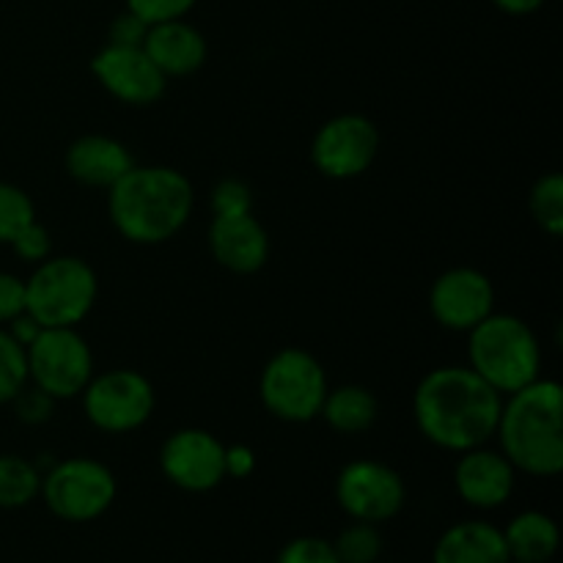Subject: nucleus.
I'll list each match as a JSON object with an SVG mask.
<instances>
[{"mask_svg": "<svg viewBox=\"0 0 563 563\" xmlns=\"http://www.w3.org/2000/svg\"><path fill=\"white\" fill-rule=\"evenodd\" d=\"M500 407L504 396L471 366L432 368L412 394L418 432L451 454L487 445L498 429Z\"/></svg>", "mask_w": 563, "mask_h": 563, "instance_id": "obj_1", "label": "nucleus"}, {"mask_svg": "<svg viewBox=\"0 0 563 563\" xmlns=\"http://www.w3.org/2000/svg\"><path fill=\"white\" fill-rule=\"evenodd\" d=\"M196 203L192 181L168 165H132L108 190L113 229L132 245H163L187 225Z\"/></svg>", "mask_w": 563, "mask_h": 563, "instance_id": "obj_2", "label": "nucleus"}, {"mask_svg": "<svg viewBox=\"0 0 563 563\" xmlns=\"http://www.w3.org/2000/svg\"><path fill=\"white\" fill-rule=\"evenodd\" d=\"M495 438L517 473L553 478L563 471V388L548 377L504 396Z\"/></svg>", "mask_w": 563, "mask_h": 563, "instance_id": "obj_3", "label": "nucleus"}, {"mask_svg": "<svg viewBox=\"0 0 563 563\" xmlns=\"http://www.w3.org/2000/svg\"><path fill=\"white\" fill-rule=\"evenodd\" d=\"M467 366L500 396L542 377V346L526 319L493 311L467 330Z\"/></svg>", "mask_w": 563, "mask_h": 563, "instance_id": "obj_4", "label": "nucleus"}, {"mask_svg": "<svg viewBox=\"0 0 563 563\" xmlns=\"http://www.w3.org/2000/svg\"><path fill=\"white\" fill-rule=\"evenodd\" d=\"M99 297V278L80 256H49L25 280V311L42 328H77Z\"/></svg>", "mask_w": 563, "mask_h": 563, "instance_id": "obj_5", "label": "nucleus"}, {"mask_svg": "<svg viewBox=\"0 0 563 563\" xmlns=\"http://www.w3.org/2000/svg\"><path fill=\"white\" fill-rule=\"evenodd\" d=\"M119 495L113 471L93 456H66L55 460L42 473L38 498L64 522H93L113 506Z\"/></svg>", "mask_w": 563, "mask_h": 563, "instance_id": "obj_6", "label": "nucleus"}, {"mask_svg": "<svg viewBox=\"0 0 563 563\" xmlns=\"http://www.w3.org/2000/svg\"><path fill=\"white\" fill-rule=\"evenodd\" d=\"M328 388L322 363L300 346L275 352L258 379L262 405L269 416L286 423H308L319 418Z\"/></svg>", "mask_w": 563, "mask_h": 563, "instance_id": "obj_7", "label": "nucleus"}, {"mask_svg": "<svg viewBox=\"0 0 563 563\" xmlns=\"http://www.w3.org/2000/svg\"><path fill=\"white\" fill-rule=\"evenodd\" d=\"M82 412L99 432L126 434L152 418L157 396L146 374L135 368H108L93 374L82 390Z\"/></svg>", "mask_w": 563, "mask_h": 563, "instance_id": "obj_8", "label": "nucleus"}, {"mask_svg": "<svg viewBox=\"0 0 563 563\" xmlns=\"http://www.w3.org/2000/svg\"><path fill=\"white\" fill-rule=\"evenodd\" d=\"M27 379L55 401L75 399L93 377V352L77 328H44L27 346Z\"/></svg>", "mask_w": 563, "mask_h": 563, "instance_id": "obj_9", "label": "nucleus"}, {"mask_svg": "<svg viewBox=\"0 0 563 563\" xmlns=\"http://www.w3.org/2000/svg\"><path fill=\"white\" fill-rule=\"evenodd\" d=\"M335 504L350 520L383 526L405 509L407 484L401 473L385 462L355 460L335 476Z\"/></svg>", "mask_w": 563, "mask_h": 563, "instance_id": "obj_10", "label": "nucleus"}, {"mask_svg": "<svg viewBox=\"0 0 563 563\" xmlns=\"http://www.w3.org/2000/svg\"><path fill=\"white\" fill-rule=\"evenodd\" d=\"M379 154V130L361 113H341L324 121L311 141V163L335 181L357 179Z\"/></svg>", "mask_w": 563, "mask_h": 563, "instance_id": "obj_11", "label": "nucleus"}, {"mask_svg": "<svg viewBox=\"0 0 563 563\" xmlns=\"http://www.w3.org/2000/svg\"><path fill=\"white\" fill-rule=\"evenodd\" d=\"M159 471L185 493H212L225 482V445L207 429H176L159 449Z\"/></svg>", "mask_w": 563, "mask_h": 563, "instance_id": "obj_12", "label": "nucleus"}, {"mask_svg": "<svg viewBox=\"0 0 563 563\" xmlns=\"http://www.w3.org/2000/svg\"><path fill=\"white\" fill-rule=\"evenodd\" d=\"M91 71L110 97L132 108H148L159 102L168 88V77L154 66L143 47L104 44L91 58Z\"/></svg>", "mask_w": 563, "mask_h": 563, "instance_id": "obj_13", "label": "nucleus"}, {"mask_svg": "<svg viewBox=\"0 0 563 563\" xmlns=\"http://www.w3.org/2000/svg\"><path fill=\"white\" fill-rule=\"evenodd\" d=\"M434 322L454 333H467L495 311V286L482 269L451 267L429 289Z\"/></svg>", "mask_w": 563, "mask_h": 563, "instance_id": "obj_14", "label": "nucleus"}, {"mask_svg": "<svg viewBox=\"0 0 563 563\" xmlns=\"http://www.w3.org/2000/svg\"><path fill=\"white\" fill-rule=\"evenodd\" d=\"M517 487V471L500 449L462 451L454 465V489L471 509L493 511L511 500Z\"/></svg>", "mask_w": 563, "mask_h": 563, "instance_id": "obj_15", "label": "nucleus"}, {"mask_svg": "<svg viewBox=\"0 0 563 563\" xmlns=\"http://www.w3.org/2000/svg\"><path fill=\"white\" fill-rule=\"evenodd\" d=\"M209 251H212L214 262L229 269V273L253 275L267 264L269 234L253 212L212 218Z\"/></svg>", "mask_w": 563, "mask_h": 563, "instance_id": "obj_16", "label": "nucleus"}, {"mask_svg": "<svg viewBox=\"0 0 563 563\" xmlns=\"http://www.w3.org/2000/svg\"><path fill=\"white\" fill-rule=\"evenodd\" d=\"M135 165L130 148L110 135H80L66 148V174L86 187L110 190Z\"/></svg>", "mask_w": 563, "mask_h": 563, "instance_id": "obj_17", "label": "nucleus"}, {"mask_svg": "<svg viewBox=\"0 0 563 563\" xmlns=\"http://www.w3.org/2000/svg\"><path fill=\"white\" fill-rule=\"evenodd\" d=\"M143 49L165 77L196 75L207 64V38L187 20H168L148 25Z\"/></svg>", "mask_w": 563, "mask_h": 563, "instance_id": "obj_18", "label": "nucleus"}, {"mask_svg": "<svg viewBox=\"0 0 563 563\" xmlns=\"http://www.w3.org/2000/svg\"><path fill=\"white\" fill-rule=\"evenodd\" d=\"M432 563H511L504 528L487 520H462L440 533Z\"/></svg>", "mask_w": 563, "mask_h": 563, "instance_id": "obj_19", "label": "nucleus"}, {"mask_svg": "<svg viewBox=\"0 0 563 563\" xmlns=\"http://www.w3.org/2000/svg\"><path fill=\"white\" fill-rule=\"evenodd\" d=\"M506 548L511 561L520 563H550L559 553L561 531L559 522L539 509L520 511L504 528Z\"/></svg>", "mask_w": 563, "mask_h": 563, "instance_id": "obj_20", "label": "nucleus"}, {"mask_svg": "<svg viewBox=\"0 0 563 563\" xmlns=\"http://www.w3.org/2000/svg\"><path fill=\"white\" fill-rule=\"evenodd\" d=\"M333 432L339 434H363L374 427L379 416V401L363 385H339L328 388L324 405L319 410Z\"/></svg>", "mask_w": 563, "mask_h": 563, "instance_id": "obj_21", "label": "nucleus"}, {"mask_svg": "<svg viewBox=\"0 0 563 563\" xmlns=\"http://www.w3.org/2000/svg\"><path fill=\"white\" fill-rule=\"evenodd\" d=\"M42 493V471L20 454H0V509H25Z\"/></svg>", "mask_w": 563, "mask_h": 563, "instance_id": "obj_22", "label": "nucleus"}, {"mask_svg": "<svg viewBox=\"0 0 563 563\" xmlns=\"http://www.w3.org/2000/svg\"><path fill=\"white\" fill-rule=\"evenodd\" d=\"M330 544H333L341 563H377L383 561L385 553V539L379 526L363 520H352L350 526L341 528L339 537Z\"/></svg>", "mask_w": 563, "mask_h": 563, "instance_id": "obj_23", "label": "nucleus"}, {"mask_svg": "<svg viewBox=\"0 0 563 563\" xmlns=\"http://www.w3.org/2000/svg\"><path fill=\"white\" fill-rule=\"evenodd\" d=\"M533 220L539 229L548 236L559 240L563 234V176L559 170H550L537 185L531 187V198H528Z\"/></svg>", "mask_w": 563, "mask_h": 563, "instance_id": "obj_24", "label": "nucleus"}, {"mask_svg": "<svg viewBox=\"0 0 563 563\" xmlns=\"http://www.w3.org/2000/svg\"><path fill=\"white\" fill-rule=\"evenodd\" d=\"M27 379V352L25 346L16 344L5 328H0V405H11Z\"/></svg>", "mask_w": 563, "mask_h": 563, "instance_id": "obj_25", "label": "nucleus"}, {"mask_svg": "<svg viewBox=\"0 0 563 563\" xmlns=\"http://www.w3.org/2000/svg\"><path fill=\"white\" fill-rule=\"evenodd\" d=\"M33 220H36V207L31 196L11 181H0V242L9 245Z\"/></svg>", "mask_w": 563, "mask_h": 563, "instance_id": "obj_26", "label": "nucleus"}, {"mask_svg": "<svg viewBox=\"0 0 563 563\" xmlns=\"http://www.w3.org/2000/svg\"><path fill=\"white\" fill-rule=\"evenodd\" d=\"M209 203H212L214 218L247 214V212H253V190L247 181L229 176V179H220L218 185H214Z\"/></svg>", "mask_w": 563, "mask_h": 563, "instance_id": "obj_27", "label": "nucleus"}, {"mask_svg": "<svg viewBox=\"0 0 563 563\" xmlns=\"http://www.w3.org/2000/svg\"><path fill=\"white\" fill-rule=\"evenodd\" d=\"M275 563H341V561L328 539L297 537L278 550Z\"/></svg>", "mask_w": 563, "mask_h": 563, "instance_id": "obj_28", "label": "nucleus"}, {"mask_svg": "<svg viewBox=\"0 0 563 563\" xmlns=\"http://www.w3.org/2000/svg\"><path fill=\"white\" fill-rule=\"evenodd\" d=\"M11 251L16 253V258L25 264H42L44 258L53 256V236H49V231L44 229L38 220H33V223H27L25 229L20 231V234L14 236V240L9 242Z\"/></svg>", "mask_w": 563, "mask_h": 563, "instance_id": "obj_29", "label": "nucleus"}, {"mask_svg": "<svg viewBox=\"0 0 563 563\" xmlns=\"http://www.w3.org/2000/svg\"><path fill=\"white\" fill-rule=\"evenodd\" d=\"M11 405H14L16 418H20L22 423H27V427H42V423H47L49 418H53V410L58 401L49 394H44L42 388L27 383L25 388L11 399Z\"/></svg>", "mask_w": 563, "mask_h": 563, "instance_id": "obj_30", "label": "nucleus"}, {"mask_svg": "<svg viewBox=\"0 0 563 563\" xmlns=\"http://www.w3.org/2000/svg\"><path fill=\"white\" fill-rule=\"evenodd\" d=\"M196 3L198 0H126V9L141 16L146 25H157V22L185 20Z\"/></svg>", "mask_w": 563, "mask_h": 563, "instance_id": "obj_31", "label": "nucleus"}, {"mask_svg": "<svg viewBox=\"0 0 563 563\" xmlns=\"http://www.w3.org/2000/svg\"><path fill=\"white\" fill-rule=\"evenodd\" d=\"M146 33H148L146 22L126 9V11H121L113 22H110L108 44H119V47H143V38H146Z\"/></svg>", "mask_w": 563, "mask_h": 563, "instance_id": "obj_32", "label": "nucleus"}, {"mask_svg": "<svg viewBox=\"0 0 563 563\" xmlns=\"http://www.w3.org/2000/svg\"><path fill=\"white\" fill-rule=\"evenodd\" d=\"M25 311V280L11 273H0V328Z\"/></svg>", "mask_w": 563, "mask_h": 563, "instance_id": "obj_33", "label": "nucleus"}, {"mask_svg": "<svg viewBox=\"0 0 563 563\" xmlns=\"http://www.w3.org/2000/svg\"><path fill=\"white\" fill-rule=\"evenodd\" d=\"M256 471V454L251 445H225V478H247Z\"/></svg>", "mask_w": 563, "mask_h": 563, "instance_id": "obj_34", "label": "nucleus"}, {"mask_svg": "<svg viewBox=\"0 0 563 563\" xmlns=\"http://www.w3.org/2000/svg\"><path fill=\"white\" fill-rule=\"evenodd\" d=\"M5 330H9L11 339H14L16 344H22V346H25V350H27V346H31L33 341L38 339V333H42L44 328L36 322V319L31 317V313L22 311L20 317H14L9 324H5Z\"/></svg>", "mask_w": 563, "mask_h": 563, "instance_id": "obj_35", "label": "nucleus"}, {"mask_svg": "<svg viewBox=\"0 0 563 563\" xmlns=\"http://www.w3.org/2000/svg\"><path fill=\"white\" fill-rule=\"evenodd\" d=\"M493 3L498 5L500 11H506V14L526 16V14H533V11L542 9L548 0H493Z\"/></svg>", "mask_w": 563, "mask_h": 563, "instance_id": "obj_36", "label": "nucleus"}, {"mask_svg": "<svg viewBox=\"0 0 563 563\" xmlns=\"http://www.w3.org/2000/svg\"><path fill=\"white\" fill-rule=\"evenodd\" d=\"M377 563H399V561H377Z\"/></svg>", "mask_w": 563, "mask_h": 563, "instance_id": "obj_37", "label": "nucleus"}, {"mask_svg": "<svg viewBox=\"0 0 563 563\" xmlns=\"http://www.w3.org/2000/svg\"><path fill=\"white\" fill-rule=\"evenodd\" d=\"M511 563H520V561H511Z\"/></svg>", "mask_w": 563, "mask_h": 563, "instance_id": "obj_38", "label": "nucleus"}]
</instances>
